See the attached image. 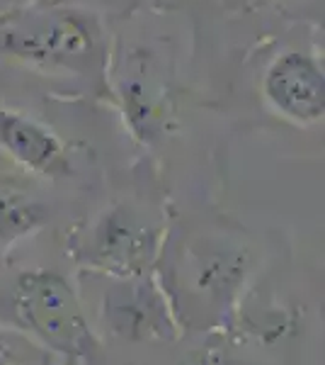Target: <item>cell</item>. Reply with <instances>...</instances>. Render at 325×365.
Wrapping results in <instances>:
<instances>
[{
	"label": "cell",
	"mask_w": 325,
	"mask_h": 365,
	"mask_svg": "<svg viewBox=\"0 0 325 365\" xmlns=\"http://www.w3.org/2000/svg\"><path fill=\"white\" fill-rule=\"evenodd\" d=\"M0 39L10 56L41 71L87 73L102 58L95 20L58 5H34L15 13Z\"/></svg>",
	"instance_id": "1"
},
{
	"label": "cell",
	"mask_w": 325,
	"mask_h": 365,
	"mask_svg": "<svg viewBox=\"0 0 325 365\" xmlns=\"http://www.w3.org/2000/svg\"><path fill=\"white\" fill-rule=\"evenodd\" d=\"M13 312L22 329L61 356L80 358L92 349V331L78 292L56 270L22 273L13 287Z\"/></svg>",
	"instance_id": "2"
},
{
	"label": "cell",
	"mask_w": 325,
	"mask_h": 365,
	"mask_svg": "<svg viewBox=\"0 0 325 365\" xmlns=\"http://www.w3.org/2000/svg\"><path fill=\"white\" fill-rule=\"evenodd\" d=\"M158 249L161 229L129 207L107 210L75 241V256L110 278L149 275Z\"/></svg>",
	"instance_id": "3"
},
{
	"label": "cell",
	"mask_w": 325,
	"mask_h": 365,
	"mask_svg": "<svg viewBox=\"0 0 325 365\" xmlns=\"http://www.w3.org/2000/svg\"><path fill=\"white\" fill-rule=\"evenodd\" d=\"M102 322L114 336L134 344L177 339V322L168 297L149 275L112 278L102 295Z\"/></svg>",
	"instance_id": "4"
},
{
	"label": "cell",
	"mask_w": 325,
	"mask_h": 365,
	"mask_svg": "<svg viewBox=\"0 0 325 365\" xmlns=\"http://www.w3.org/2000/svg\"><path fill=\"white\" fill-rule=\"evenodd\" d=\"M270 108L294 125H316L325 110V78L316 58L287 51L270 63L262 81Z\"/></svg>",
	"instance_id": "5"
},
{
	"label": "cell",
	"mask_w": 325,
	"mask_h": 365,
	"mask_svg": "<svg viewBox=\"0 0 325 365\" xmlns=\"http://www.w3.org/2000/svg\"><path fill=\"white\" fill-rule=\"evenodd\" d=\"M0 149L34 175L54 178L68 170L66 146L58 134L20 110L0 108Z\"/></svg>",
	"instance_id": "6"
},
{
	"label": "cell",
	"mask_w": 325,
	"mask_h": 365,
	"mask_svg": "<svg viewBox=\"0 0 325 365\" xmlns=\"http://www.w3.org/2000/svg\"><path fill=\"white\" fill-rule=\"evenodd\" d=\"M245 253L209 251L194 263V290L209 299H228L245 278Z\"/></svg>",
	"instance_id": "7"
},
{
	"label": "cell",
	"mask_w": 325,
	"mask_h": 365,
	"mask_svg": "<svg viewBox=\"0 0 325 365\" xmlns=\"http://www.w3.org/2000/svg\"><path fill=\"white\" fill-rule=\"evenodd\" d=\"M46 222V207L17 187L0 185V244H15Z\"/></svg>",
	"instance_id": "8"
},
{
	"label": "cell",
	"mask_w": 325,
	"mask_h": 365,
	"mask_svg": "<svg viewBox=\"0 0 325 365\" xmlns=\"http://www.w3.org/2000/svg\"><path fill=\"white\" fill-rule=\"evenodd\" d=\"M127 73L129 76L122 78V98L129 125H132L134 134L149 139L156 129L158 115H161L158 113V96L153 93V78L146 71V63H139Z\"/></svg>",
	"instance_id": "9"
},
{
	"label": "cell",
	"mask_w": 325,
	"mask_h": 365,
	"mask_svg": "<svg viewBox=\"0 0 325 365\" xmlns=\"http://www.w3.org/2000/svg\"><path fill=\"white\" fill-rule=\"evenodd\" d=\"M177 365H247L233 356L226 349H218V346H204L199 351H192L190 356H185Z\"/></svg>",
	"instance_id": "10"
}]
</instances>
